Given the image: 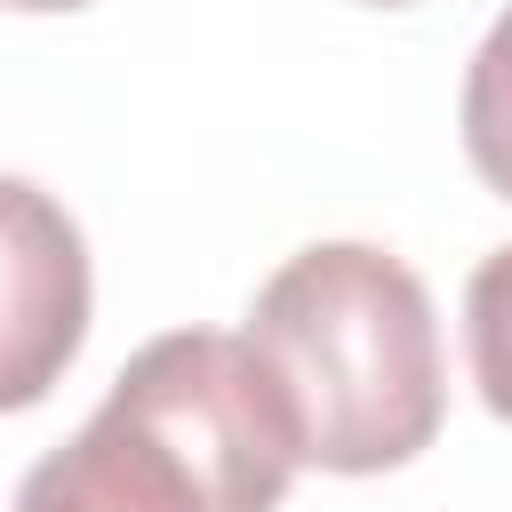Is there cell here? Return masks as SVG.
<instances>
[{
  "mask_svg": "<svg viewBox=\"0 0 512 512\" xmlns=\"http://www.w3.org/2000/svg\"><path fill=\"white\" fill-rule=\"evenodd\" d=\"M0 8H24V16H64V8H88V0H0Z\"/></svg>",
  "mask_w": 512,
  "mask_h": 512,
  "instance_id": "obj_7",
  "label": "cell"
},
{
  "mask_svg": "<svg viewBox=\"0 0 512 512\" xmlns=\"http://www.w3.org/2000/svg\"><path fill=\"white\" fill-rule=\"evenodd\" d=\"M88 240L56 192L0 176V416L40 408L88 336Z\"/></svg>",
  "mask_w": 512,
  "mask_h": 512,
  "instance_id": "obj_3",
  "label": "cell"
},
{
  "mask_svg": "<svg viewBox=\"0 0 512 512\" xmlns=\"http://www.w3.org/2000/svg\"><path fill=\"white\" fill-rule=\"evenodd\" d=\"M360 8H408V0H360Z\"/></svg>",
  "mask_w": 512,
  "mask_h": 512,
  "instance_id": "obj_8",
  "label": "cell"
},
{
  "mask_svg": "<svg viewBox=\"0 0 512 512\" xmlns=\"http://www.w3.org/2000/svg\"><path fill=\"white\" fill-rule=\"evenodd\" d=\"M240 336L272 360L296 408L304 464L320 472H400L432 448L448 416L432 296L376 240L296 248L256 288Z\"/></svg>",
  "mask_w": 512,
  "mask_h": 512,
  "instance_id": "obj_1",
  "label": "cell"
},
{
  "mask_svg": "<svg viewBox=\"0 0 512 512\" xmlns=\"http://www.w3.org/2000/svg\"><path fill=\"white\" fill-rule=\"evenodd\" d=\"M464 352H472V384L488 416L512 424V240L488 248L464 280Z\"/></svg>",
  "mask_w": 512,
  "mask_h": 512,
  "instance_id": "obj_6",
  "label": "cell"
},
{
  "mask_svg": "<svg viewBox=\"0 0 512 512\" xmlns=\"http://www.w3.org/2000/svg\"><path fill=\"white\" fill-rule=\"evenodd\" d=\"M136 416L208 496V512H280L304 440L272 360L232 328H168L152 336L104 392Z\"/></svg>",
  "mask_w": 512,
  "mask_h": 512,
  "instance_id": "obj_2",
  "label": "cell"
},
{
  "mask_svg": "<svg viewBox=\"0 0 512 512\" xmlns=\"http://www.w3.org/2000/svg\"><path fill=\"white\" fill-rule=\"evenodd\" d=\"M16 512H208V496L136 416L104 400L64 448L24 472Z\"/></svg>",
  "mask_w": 512,
  "mask_h": 512,
  "instance_id": "obj_4",
  "label": "cell"
},
{
  "mask_svg": "<svg viewBox=\"0 0 512 512\" xmlns=\"http://www.w3.org/2000/svg\"><path fill=\"white\" fill-rule=\"evenodd\" d=\"M456 120H464V160H472V176H480L496 200H512V8L480 32V48H472V64H464V104H456Z\"/></svg>",
  "mask_w": 512,
  "mask_h": 512,
  "instance_id": "obj_5",
  "label": "cell"
}]
</instances>
